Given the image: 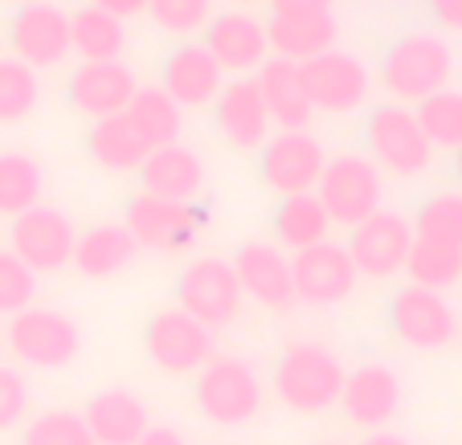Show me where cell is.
Segmentation results:
<instances>
[{"label":"cell","mask_w":462,"mask_h":445,"mask_svg":"<svg viewBox=\"0 0 462 445\" xmlns=\"http://www.w3.org/2000/svg\"><path fill=\"white\" fill-rule=\"evenodd\" d=\"M405 278H410L413 286H426V290L446 295L450 286L462 282V250H446V245L418 241V237H413L410 262H405Z\"/></svg>","instance_id":"cell-37"},{"label":"cell","mask_w":462,"mask_h":445,"mask_svg":"<svg viewBox=\"0 0 462 445\" xmlns=\"http://www.w3.org/2000/svg\"><path fill=\"white\" fill-rule=\"evenodd\" d=\"M266 41H271V58L303 66V61L336 50V41H340V17L323 9L266 13Z\"/></svg>","instance_id":"cell-24"},{"label":"cell","mask_w":462,"mask_h":445,"mask_svg":"<svg viewBox=\"0 0 462 445\" xmlns=\"http://www.w3.org/2000/svg\"><path fill=\"white\" fill-rule=\"evenodd\" d=\"M37 298V274L21 262L9 245H0V319L21 314Z\"/></svg>","instance_id":"cell-39"},{"label":"cell","mask_w":462,"mask_h":445,"mask_svg":"<svg viewBox=\"0 0 462 445\" xmlns=\"http://www.w3.org/2000/svg\"><path fill=\"white\" fill-rule=\"evenodd\" d=\"M74 241H79V225L58 204H37V209L21 213L17 221H9V250L37 278L70 270Z\"/></svg>","instance_id":"cell-13"},{"label":"cell","mask_w":462,"mask_h":445,"mask_svg":"<svg viewBox=\"0 0 462 445\" xmlns=\"http://www.w3.org/2000/svg\"><path fill=\"white\" fill-rule=\"evenodd\" d=\"M70 50L79 53V61H123L127 21L111 17L95 5H82L70 13Z\"/></svg>","instance_id":"cell-31"},{"label":"cell","mask_w":462,"mask_h":445,"mask_svg":"<svg viewBox=\"0 0 462 445\" xmlns=\"http://www.w3.org/2000/svg\"><path fill=\"white\" fill-rule=\"evenodd\" d=\"M9 53L17 61H25L29 70H58L70 61V13L42 0V5H25V9H13L9 25Z\"/></svg>","instance_id":"cell-15"},{"label":"cell","mask_w":462,"mask_h":445,"mask_svg":"<svg viewBox=\"0 0 462 445\" xmlns=\"http://www.w3.org/2000/svg\"><path fill=\"white\" fill-rule=\"evenodd\" d=\"M291 286H295V303L328 311L356 295L360 274L340 241H323L291 253Z\"/></svg>","instance_id":"cell-16"},{"label":"cell","mask_w":462,"mask_h":445,"mask_svg":"<svg viewBox=\"0 0 462 445\" xmlns=\"http://www.w3.org/2000/svg\"><path fill=\"white\" fill-rule=\"evenodd\" d=\"M135 237L123 229V221H103V225H90L79 233L74 241V270L90 282H111L135 262Z\"/></svg>","instance_id":"cell-27"},{"label":"cell","mask_w":462,"mask_h":445,"mask_svg":"<svg viewBox=\"0 0 462 445\" xmlns=\"http://www.w3.org/2000/svg\"><path fill=\"white\" fill-rule=\"evenodd\" d=\"M87 5L111 13V17H119V21H135L148 13V0H87Z\"/></svg>","instance_id":"cell-42"},{"label":"cell","mask_w":462,"mask_h":445,"mask_svg":"<svg viewBox=\"0 0 462 445\" xmlns=\"http://www.w3.org/2000/svg\"><path fill=\"white\" fill-rule=\"evenodd\" d=\"M5 9H25V5H42V0H0Z\"/></svg>","instance_id":"cell-47"},{"label":"cell","mask_w":462,"mask_h":445,"mask_svg":"<svg viewBox=\"0 0 462 445\" xmlns=\"http://www.w3.org/2000/svg\"><path fill=\"white\" fill-rule=\"evenodd\" d=\"M42 106V74L13 53H0V127H21Z\"/></svg>","instance_id":"cell-33"},{"label":"cell","mask_w":462,"mask_h":445,"mask_svg":"<svg viewBox=\"0 0 462 445\" xmlns=\"http://www.w3.org/2000/svg\"><path fill=\"white\" fill-rule=\"evenodd\" d=\"M271 241L287 253L311 250V245L332 241V221L323 213V204L315 201V193L303 196H282L271 213Z\"/></svg>","instance_id":"cell-29"},{"label":"cell","mask_w":462,"mask_h":445,"mask_svg":"<svg viewBox=\"0 0 462 445\" xmlns=\"http://www.w3.org/2000/svg\"><path fill=\"white\" fill-rule=\"evenodd\" d=\"M172 306H180L184 314H192L201 327H209L213 335L234 327L245 311L242 286L234 278V266L229 258H217V253H201L192 262L180 266L172 286Z\"/></svg>","instance_id":"cell-5"},{"label":"cell","mask_w":462,"mask_h":445,"mask_svg":"<svg viewBox=\"0 0 462 445\" xmlns=\"http://www.w3.org/2000/svg\"><path fill=\"white\" fill-rule=\"evenodd\" d=\"M135 90H140V82H135V70L127 61H79L66 78V103L82 119L98 123L127 111Z\"/></svg>","instance_id":"cell-21"},{"label":"cell","mask_w":462,"mask_h":445,"mask_svg":"<svg viewBox=\"0 0 462 445\" xmlns=\"http://www.w3.org/2000/svg\"><path fill=\"white\" fill-rule=\"evenodd\" d=\"M287 9H323V13H336V0H271V13H287Z\"/></svg>","instance_id":"cell-44"},{"label":"cell","mask_w":462,"mask_h":445,"mask_svg":"<svg viewBox=\"0 0 462 445\" xmlns=\"http://www.w3.org/2000/svg\"><path fill=\"white\" fill-rule=\"evenodd\" d=\"M360 5H373V9H381V5H397V0H360Z\"/></svg>","instance_id":"cell-49"},{"label":"cell","mask_w":462,"mask_h":445,"mask_svg":"<svg viewBox=\"0 0 462 445\" xmlns=\"http://www.w3.org/2000/svg\"><path fill=\"white\" fill-rule=\"evenodd\" d=\"M430 21L438 25V33H462V0H426Z\"/></svg>","instance_id":"cell-41"},{"label":"cell","mask_w":462,"mask_h":445,"mask_svg":"<svg viewBox=\"0 0 462 445\" xmlns=\"http://www.w3.org/2000/svg\"><path fill=\"white\" fill-rule=\"evenodd\" d=\"M148 143L140 140V132L127 123V114H111L87 127V156L95 168L111 176H135L148 159Z\"/></svg>","instance_id":"cell-28"},{"label":"cell","mask_w":462,"mask_h":445,"mask_svg":"<svg viewBox=\"0 0 462 445\" xmlns=\"http://www.w3.org/2000/svg\"><path fill=\"white\" fill-rule=\"evenodd\" d=\"M192 401L209 425H250L262 409V376L242 356H213L192 380Z\"/></svg>","instance_id":"cell-6"},{"label":"cell","mask_w":462,"mask_h":445,"mask_svg":"<svg viewBox=\"0 0 462 445\" xmlns=\"http://www.w3.org/2000/svg\"><path fill=\"white\" fill-rule=\"evenodd\" d=\"M29 380L17 372V368H0V433L25 425L29 417Z\"/></svg>","instance_id":"cell-40"},{"label":"cell","mask_w":462,"mask_h":445,"mask_svg":"<svg viewBox=\"0 0 462 445\" xmlns=\"http://www.w3.org/2000/svg\"><path fill=\"white\" fill-rule=\"evenodd\" d=\"M410 221H413V237H418V241H434V245H446V250H462V193L458 188L430 193Z\"/></svg>","instance_id":"cell-34"},{"label":"cell","mask_w":462,"mask_h":445,"mask_svg":"<svg viewBox=\"0 0 462 445\" xmlns=\"http://www.w3.org/2000/svg\"><path fill=\"white\" fill-rule=\"evenodd\" d=\"M82 421H87L95 445H135L143 433H148V404L131 388H103L87 401L82 409Z\"/></svg>","instance_id":"cell-26"},{"label":"cell","mask_w":462,"mask_h":445,"mask_svg":"<svg viewBox=\"0 0 462 445\" xmlns=\"http://www.w3.org/2000/svg\"><path fill=\"white\" fill-rule=\"evenodd\" d=\"M344 376L348 368H344L340 351H332L319 340H295L274 359L271 388L282 409L299 413V417H319L340 404Z\"/></svg>","instance_id":"cell-2"},{"label":"cell","mask_w":462,"mask_h":445,"mask_svg":"<svg viewBox=\"0 0 462 445\" xmlns=\"http://www.w3.org/2000/svg\"><path fill=\"white\" fill-rule=\"evenodd\" d=\"M5 343H9L13 359L25 368H42V372H58L70 368L82 351V327L74 314L58 311V306H25L13 314L5 327Z\"/></svg>","instance_id":"cell-8"},{"label":"cell","mask_w":462,"mask_h":445,"mask_svg":"<svg viewBox=\"0 0 462 445\" xmlns=\"http://www.w3.org/2000/svg\"><path fill=\"white\" fill-rule=\"evenodd\" d=\"M254 86H258L262 106L271 114L274 132H311L315 111L303 95V78H299L295 61L266 58V66L254 74Z\"/></svg>","instance_id":"cell-25"},{"label":"cell","mask_w":462,"mask_h":445,"mask_svg":"<svg viewBox=\"0 0 462 445\" xmlns=\"http://www.w3.org/2000/svg\"><path fill=\"white\" fill-rule=\"evenodd\" d=\"M201 45L213 53L221 74L234 78H254L271 58V41H266V17L250 9H217L209 29L201 33Z\"/></svg>","instance_id":"cell-17"},{"label":"cell","mask_w":462,"mask_h":445,"mask_svg":"<svg viewBox=\"0 0 462 445\" xmlns=\"http://www.w3.org/2000/svg\"><path fill=\"white\" fill-rule=\"evenodd\" d=\"M209 114H213V132L221 135V143L229 151H242V156H258L262 143L274 135L271 114L262 106L254 78H229L221 86L217 103L209 106Z\"/></svg>","instance_id":"cell-22"},{"label":"cell","mask_w":462,"mask_h":445,"mask_svg":"<svg viewBox=\"0 0 462 445\" xmlns=\"http://www.w3.org/2000/svg\"><path fill=\"white\" fill-rule=\"evenodd\" d=\"M143 356L164 376H197L217 351L209 327H201L180 306H160L143 323Z\"/></svg>","instance_id":"cell-11"},{"label":"cell","mask_w":462,"mask_h":445,"mask_svg":"<svg viewBox=\"0 0 462 445\" xmlns=\"http://www.w3.org/2000/svg\"><path fill=\"white\" fill-rule=\"evenodd\" d=\"M140 193L160 196V201L192 204L205 196V180H209V164L201 151H192L189 143H168V148L148 151L140 172Z\"/></svg>","instance_id":"cell-23"},{"label":"cell","mask_w":462,"mask_h":445,"mask_svg":"<svg viewBox=\"0 0 462 445\" xmlns=\"http://www.w3.org/2000/svg\"><path fill=\"white\" fill-rule=\"evenodd\" d=\"M143 17L172 41H197L217 17V0H148Z\"/></svg>","instance_id":"cell-36"},{"label":"cell","mask_w":462,"mask_h":445,"mask_svg":"<svg viewBox=\"0 0 462 445\" xmlns=\"http://www.w3.org/2000/svg\"><path fill=\"white\" fill-rule=\"evenodd\" d=\"M209 225V209L205 204H176V201H160V196L135 193L123 204V229L135 237L140 250L152 253H180L189 250L197 237Z\"/></svg>","instance_id":"cell-10"},{"label":"cell","mask_w":462,"mask_h":445,"mask_svg":"<svg viewBox=\"0 0 462 445\" xmlns=\"http://www.w3.org/2000/svg\"><path fill=\"white\" fill-rule=\"evenodd\" d=\"M402 376L397 368L381 364V359H368L360 368H348L344 376V393H340V413L352 421L356 429H368V433H381L397 421L402 413Z\"/></svg>","instance_id":"cell-19"},{"label":"cell","mask_w":462,"mask_h":445,"mask_svg":"<svg viewBox=\"0 0 462 445\" xmlns=\"http://www.w3.org/2000/svg\"><path fill=\"white\" fill-rule=\"evenodd\" d=\"M344 250H348L360 278L389 282L397 274H405V262H410L413 250V221L397 209H376L368 221L348 229Z\"/></svg>","instance_id":"cell-14"},{"label":"cell","mask_w":462,"mask_h":445,"mask_svg":"<svg viewBox=\"0 0 462 445\" xmlns=\"http://www.w3.org/2000/svg\"><path fill=\"white\" fill-rule=\"evenodd\" d=\"M315 201L323 204L332 229H356L376 209H384V176L365 151H340L328 156L319 184H315Z\"/></svg>","instance_id":"cell-7"},{"label":"cell","mask_w":462,"mask_h":445,"mask_svg":"<svg viewBox=\"0 0 462 445\" xmlns=\"http://www.w3.org/2000/svg\"><path fill=\"white\" fill-rule=\"evenodd\" d=\"M21 445H95L82 413L70 409H45L21 429Z\"/></svg>","instance_id":"cell-38"},{"label":"cell","mask_w":462,"mask_h":445,"mask_svg":"<svg viewBox=\"0 0 462 445\" xmlns=\"http://www.w3.org/2000/svg\"><path fill=\"white\" fill-rule=\"evenodd\" d=\"M234 9H250V5H271V0H229Z\"/></svg>","instance_id":"cell-48"},{"label":"cell","mask_w":462,"mask_h":445,"mask_svg":"<svg viewBox=\"0 0 462 445\" xmlns=\"http://www.w3.org/2000/svg\"><path fill=\"white\" fill-rule=\"evenodd\" d=\"M418 114L421 132H426L430 148L434 151H458L462 148V90L458 86H446L438 95H430L426 103L413 106Z\"/></svg>","instance_id":"cell-35"},{"label":"cell","mask_w":462,"mask_h":445,"mask_svg":"<svg viewBox=\"0 0 462 445\" xmlns=\"http://www.w3.org/2000/svg\"><path fill=\"white\" fill-rule=\"evenodd\" d=\"M319 445H340V441H319Z\"/></svg>","instance_id":"cell-50"},{"label":"cell","mask_w":462,"mask_h":445,"mask_svg":"<svg viewBox=\"0 0 462 445\" xmlns=\"http://www.w3.org/2000/svg\"><path fill=\"white\" fill-rule=\"evenodd\" d=\"M234 278L242 286L245 303H258L266 311L282 314L295 306V286H291V253L279 250L266 237H245L229 258Z\"/></svg>","instance_id":"cell-18"},{"label":"cell","mask_w":462,"mask_h":445,"mask_svg":"<svg viewBox=\"0 0 462 445\" xmlns=\"http://www.w3.org/2000/svg\"><path fill=\"white\" fill-rule=\"evenodd\" d=\"M226 82L229 78L201 41H176L160 61V90L180 111H209Z\"/></svg>","instance_id":"cell-20"},{"label":"cell","mask_w":462,"mask_h":445,"mask_svg":"<svg viewBox=\"0 0 462 445\" xmlns=\"http://www.w3.org/2000/svg\"><path fill=\"white\" fill-rule=\"evenodd\" d=\"M450 168H454V180H458V193H462V148H458V151H454Z\"/></svg>","instance_id":"cell-46"},{"label":"cell","mask_w":462,"mask_h":445,"mask_svg":"<svg viewBox=\"0 0 462 445\" xmlns=\"http://www.w3.org/2000/svg\"><path fill=\"white\" fill-rule=\"evenodd\" d=\"M323 168H328V148L315 132H274L258 151V180L279 201L315 193Z\"/></svg>","instance_id":"cell-12"},{"label":"cell","mask_w":462,"mask_h":445,"mask_svg":"<svg viewBox=\"0 0 462 445\" xmlns=\"http://www.w3.org/2000/svg\"><path fill=\"white\" fill-rule=\"evenodd\" d=\"M135 445H189V441H184V433L176 425H148V433Z\"/></svg>","instance_id":"cell-43"},{"label":"cell","mask_w":462,"mask_h":445,"mask_svg":"<svg viewBox=\"0 0 462 445\" xmlns=\"http://www.w3.org/2000/svg\"><path fill=\"white\" fill-rule=\"evenodd\" d=\"M360 445H410L402 433H389V429H381V433H368Z\"/></svg>","instance_id":"cell-45"},{"label":"cell","mask_w":462,"mask_h":445,"mask_svg":"<svg viewBox=\"0 0 462 445\" xmlns=\"http://www.w3.org/2000/svg\"><path fill=\"white\" fill-rule=\"evenodd\" d=\"M127 123L140 132V140L148 143L152 151L168 148V143H180L184 132V111L172 103V98L160 90V82H148V86L135 90V98L127 103Z\"/></svg>","instance_id":"cell-32"},{"label":"cell","mask_w":462,"mask_h":445,"mask_svg":"<svg viewBox=\"0 0 462 445\" xmlns=\"http://www.w3.org/2000/svg\"><path fill=\"white\" fill-rule=\"evenodd\" d=\"M454 78V50L438 29H405L381 53L376 82L397 106H418Z\"/></svg>","instance_id":"cell-1"},{"label":"cell","mask_w":462,"mask_h":445,"mask_svg":"<svg viewBox=\"0 0 462 445\" xmlns=\"http://www.w3.org/2000/svg\"><path fill=\"white\" fill-rule=\"evenodd\" d=\"M299 78H303V95L311 103L315 114H328V119H348V114L365 111L368 95H373V70L360 53L348 50H328L319 58L303 61L299 66Z\"/></svg>","instance_id":"cell-9"},{"label":"cell","mask_w":462,"mask_h":445,"mask_svg":"<svg viewBox=\"0 0 462 445\" xmlns=\"http://www.w3.org/2000/svg\"><path fill=\"white\" fill-rule=\"evenodd\" d=\"M360 143L365 156L376 164L381 176L393 180H418L434 168L438 151L430 148L426 132H421L413 106H397V103H381L368 106L365 123H360Z\"/></svg>","instance_id":"cell-3"},{"label":"cell","mask_w":462,"mask_h":445,"mask_svg":"<svg viewBox=\"0 0 462 445\" xmlns=\"http://www.w3.org/2000/svg\"><path fill=\"white\" fill-rule=\"evenodd\" d=\"M42 193H45L42 159L21 148L0 151V221H17L21 213L37 209Z\"/></svg>","instance_id":"cell-30"},{"label":"cell","mask_w":462,"mask_h":445,"mask_svg":"<svg viewBox=\"0 0 462 445\" xmlns=\"http://www.w3.org/2000/svg\"><path fill=\"white\" fill-rule=\"evenodd\" d=\"M384 323H389L393 340L402 348L418 351V356H434L462 340V314L454 311V303L438 290L426 286H397L384 303Z\"/></svg>","instance_id":"cell-4"}]
</instances>
